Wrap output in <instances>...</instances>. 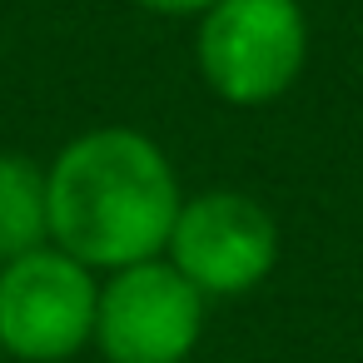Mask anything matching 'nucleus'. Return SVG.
<instances>
[{
  "mask_svg": "<svg viewBox=\"0 0 363 363\" xmlns=\"http://www.w3.org/2000/svg\"><path fill=\"white\" fill-rule=\"evenodd\" d=\"M50 244L85 269H130L160 259L184 204L169 155L130 125L75 135L50 164Z\"/></svg>",
  "mask_w": 363,
  "mask_h": 363,
  "instance_id": "obj_1",
  "label": "nucleus"
},
{
  "mask_svg": "<svg viewBox=\"0 0 363 363\" xmlns=\"http://www.w3.org/2000/svg\"><path fill=\"white\" fill-rule=\"evenodd\" d=\"M194 65L224 105L264 110L308 65V16L298 0H214L199 16Z\"/></svg>",
  "mask_w": 363,
  "mask_h": 363,
  "instance_id": "obj_2",
  "label": "nucleus"
},
{
  "mask_svg": "<svg viewBox=\"0 0 363 363\" xmlns=\"http://www.w3.org/2000/svg\"><path fill=\"white\" fill-rule=\"evenodd\" d=\"M100 279L45 244L0 264V348L21 363H65L95 343Z\"/></svg>",
  "mask_w": 363,
  "mask_h": 363,
  "instance_id": "obj_3",
  "label": "nucleus"
},
{
  "mask_svg": "<svg viewBox=\"0 0 363 363\" xmlns=\"http://www.w3.org/2000/svg\"><path fill=\"white\" fill-rule=\"evenodd\" d=\"M204 294L160 254L115 269L95 303V348L105 363H189L204 338Z\"/></svg>",
  "mask_w": 363,
  "mask_h": 363,
  "instance_id": "obj_4",
  "label": "nucleus"
},
{
  "mask_svg": "<svg viewBox=\"0 0 363 363\" xmlns=\"http://www.w3.org/2000/svg\"><path fill=\"white\" fill-rule=\"evenodd\" d=\"M164 259L204 298L249 294L279 269V219L239 189L189 194L174 214Z\"/></svg>",
  "mask_w": 363,
  "mask_h": 363,
  "instance_id": "obj_5",
  "label": "nucleus"
},
{
  "mask_svg": "<svg viewBox=\"0 0 363 363\" xmlns=\"http://www.w3.org/2000/svg\"><path fill=\"white\" fill-rule=\"evenodd\" d=\"M50 244V179L45 164L0 150V264Z\"/></svg>",
  "mask_w": 363,
  "mask_h": 363,
  "instance_id": "obj_6",
  "label": "nucleus"
},
{
  "mask_svg": "<svg viewBox=\"0 0 363 363\" xmlns=\"http://www.w3.org/2000/svg\"><path fill=\"white\" fill-rule=\"evenodd\" d=\"M140 11H150V16H169V21H184V16H204L214 0H135Z\"/></svg>",
  "mask_w": 363,
  "mask_h": 363,
  "instance_id": "obj_7",
  "label": "nucleus"
}]
</instances>
